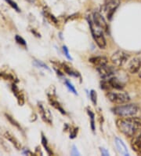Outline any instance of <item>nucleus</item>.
Segmentation results:
<instances>
[{
	"instance_id": "obj_1",
	"label": "nucleus",
	"mask_w": 141,
	"mask_h": 156,
	"mask_svg": "<svg viewBox=\"0 0 141 156\" xmlns=\"http://www.w3.org/2000/svg\"><path fill=\"white\" fill-rule=\"evenodd\" d=\"M116 126L126 136H133L141 130V118L135 116L119 118L116 121Z\"/></svg>"
},
{
	"instance_id": "obj_2",
	"label": "nucleus",
	"mask_w": 141,
	"mask_h": 156,
	"mask_svg": "<svg viewBox=\"0 0 141 156\" xmlns=\"http://www.w3.org/2000/svg\"><path fill=\"white\" fill-rule=\"evenodd\" d=\"M88 22L89 27H90L91 33H92V38L95 40L96 44L97 46L101 49H104L107 45V42H106V39L103 35V31L102 30L101 28L98 26L96 23H94L92 21V17H89Z\"/></svg>"
},
{
	"instance_id": "obj_3",
	"label": "nucleus",
	"mask_w": 141,
	"mask_h": 156,
	"mask_svg": "<svg viewBox=\"0 0 141 156\" xmlns=\"http://www.w3.org/2000/svg\"><path fill=\"white\" fill-rule=\"evenodd\" d=\"M140 109L136 104H126L118 106L113 109V112L120 118H129L136 116Z\"/></svg>"
},
{
	"instance_id": "obj_4",
	"label": "nucleus",
	"mask_w": 141,
	"mask_h": 156,
	"mask_svg": "<svg viewBox=\"0 0 141 156\" xmlns=\"http://www.w3.org/2000/svg\"><path fill=\"white\" fill-rule=\"evenodd\" d=\"M129 59V55L124 51L119 50L113 54L111 57V62L116 67H122L126 64Z\"/></svg>"
},
{
	"instance_id": "obj_5",
	"label": "nucleus",
	"mask_w": 141,
	"mask_h": 156,
	"mask_svg": "<svg viewBox=\"0 0 141 156\" xmlns=\"http://www.w3.org/2000/svg\"><path fill=\"white\" fill-rule=\"evenodd\" d=\"M107 98L111 103L115 104H123V103H128L130 100V96L128 93L120 91V92H109L107 95Z\"/></svg>"
},
{
	"instance_id": "obj_6",
	"label": "nucleus",
	"mask_w": 141,
	"mask_h": 156,
	"mask_svg": "<svg viewBox=\"0 0 141 156\" xmlns=\"http://www.w3.org/2000/svg\"><path fill=\"white\" fill-rule=\"evenodd\" d=\"M120 2L121 0H104V3L102 6V9L105 13L108 20L111 19L115 10L120 5Z\"/></svg>"
},
{
	"instance_id": "obj_7",
	"label": "nucleus",
	"mask_w": 141,
	"mask_h": 156,
	"mask_svg": "<svg viewBox=\"0 0 141 156\" xmlns=\"http://www.w3.org/2000/svg\"><path fill=\"white\" fill-rule=\"evenodd\" d=\"M92 19L94 21V23H96L98 26L101 28L103 32L108 33V25H107V21L104 19V17H103L101 13L97 11L94 12L93 14H92Z\"/></svg>"
},
{
	"instance_id": "obj_8",
	"label": "nucleus",
	"mask_w": 141,
	"mask_h": 156,
	"mask_svg": "<svg viewBox=\"0 0 141 156\" xmlns=\"http://www.w3.org/2000/svg\"><path fill=\"white\" fill-rule=\"evenodd\" d=\"M2 131H1V134L2 135V136H3L5 139L7 140L9 143H11L14 146V147H15L16 149H17V150H21V149L22 148L21 142H20L17 138H16L15 136L13 135L12 133H10V132L8 131V130L6 129H4V130L2 129Z\"/></svg>"
},
{
	"instance_id": "obj_9",
	"label": "nucleus",
	"mask_w": 141,
	"mask_h": 156,
	"mask_svg": "<svg viewBox=\"0 0 141 156\" xmlns=\"http://www.w3.org/2000/svg\"><path fill=\"white\" fill-rule=\"evenodd\" d=\"M96 69H97L98 73L103 80H107L111 76H114L115 74V69L111 66H108L107 65Z\"/></svg>"
},
{
	"instance_id": "obj_10",
	"label": "nucleus",
	"mask_w": 141,
	"mask_h": 156,
	"mask_svg": "<svg viewBox=\"0 0 141 156\" xmlns=\"http://www.w3.org/2000/svg\"><path fill=\"white\" fill-rule=\"evenodd\" d=\"M141 68V59L139 58H133L129 61L127 66V69L132 74L139 72Z\"/></svg>"
},
{
	"instance_id": "obj_11",
	"label": "nucleus",
	"mask_w": 141,
	"mask_h": 156,
	"mask_svg": "<svg viewBox=\"0 0 141 156\" xmlns=\"http://www.w3.org/2000/svg\"><path fill=\"white\" fill-rule=\"evenodd\" d=\"M39 113L41 115L42 120L46 123L52 125L53 123V119H52V114L50 111L46 107H44V105L39 103Z\"/></svg>"
},
{
	"instance_id": "obj_12",
	"label": "nucleus",
	"mask_w": 141,
	"mask_h": 156,
	"mask_svg": "<svg viewBox=\"0 0 141 156\" xmlns=\"http://www.w3.org/2000/svg\"><path fill=\"white\" fill-rule=\"evenodd\" d=\"M92 64H93L96 68L103 66L107 65L108 63V59L104 56H96V57H92L89 59Z\"/></svg>"
},
{
	"instance_id": "obj_13",
	"label": "nucleus",
	"mask_w": 141,
	"mask_h": 156,
	"mask_svg": "<svg viewBox=\"0 0 141 156\" xmlns=\"http://www.w3.org/2000/svg\"><path fill=\"white\" fill-rule=\"evenodd\" d=\"M115 145H116L118 151L121 154H123V155H129L127 147H126V144L123 143V141L122 140L119 139V138H115Z\"/></svg>"
},
{
	"instance_id": "obj_14",
	"label": "nucleus",
	"mask_w": 141,
	"mask_h": 156,
	"mask_svg": "<svg viewBox=\"0 0 141 156\" xmlns=\"http://www.w3.org/2000/svg\"><path fill=\"white\" fill-rule=\"evenodd\" d=\"M12 90H13L14 95L17 97L18 104L20 106H23L24 103H25V96H24V95L20 91V90H19V88H17V86L15 84H13L12 85Z\"/></svg>"
},
{
	"instance_id": "obj_15",
	"label": "nucleus",
	"mask_w": 141,
	"mask_h": 156,
	"mask_svg": "<svg viewBox=\"0 0 141 156\" xmlns=\"http://www.w3.org/2000/svg\"><path fill=\"white\" fill-rule=\"evenodd\" d=\"M132 147L133 148L134 151L139 152L141 150V133L134 138V140L132 142Z\"/></svg>"
},
{
	"instance_id": "obj_16",
	"label": "nucleus",
	"mask_w": 141,
	"mask_h": 156,
	"mask_svg": "<svg viewBox=\"0 0 141 156\" xmlns=\"http://www.w3.org/2000/svg\"><path fill=\"white\" fill-rule=\"evenodd\" d=\"M49 103H51V105H52V106H53L55 109L58 110V111H60L61 114H66L65 111H64V108L61 107V105H60V103H59L56 100V99H53V96H49Z\"/></svg>"
},
{
	"instance_id": "obj_17",
	"label": "nucleus",
	"mask_w": 141,
	"mask_h": 156,
	"mask_svg": "<svg viewBox=\"0 0 141 156\" xmlns=\"http://www.w3.org/2000/svg\"><path fill=\"white\" fill-rule=\"evenodd\" d=\"M63 69H64V71H65L68 75L75 76V77H77V76H79V73L75 72V71L74 70V69H72L70 66H66V65H63Z\"/></svg>"
},
{
	"instance_id": "obj_18",
	"label": "nucleus",
	"mask_w": 141,
	"mask_h": 156,
	"mask_svg": "<svg viewBox=\"0 0 141 156\" xmlns=\"http://www.w3.org/2000/svg\"><path fill=\"white\" fill-rule=\"evenodd\" d=\"M5 115H6V118H7V120L9 121V122H10V123H11L13 126H14L15 127H17V129H21V126H20V124H19L18 122H17V121H16L15 119L13 118V117H11L10 115H9V114H6Z\"/></svg>"
},
{
	"instance_id": "obj_19",
	"label": "nucleus",
	"mask_w": 141,
	"mask_h": 156,
	"mask_svg": "<svg viewBox=\"0 0 141 156\" xmlns=\"http://www.w3.org/2000/svg\"><path fill=\"white\" fill-rule=\"evenodd\" d=\"M87 113H88L89 116L90 118V120H91V128H92V130L94 131L95 130V122H94V119H95V115H94L93 113L92 112L91 110L88 109L87 110Z\"/></svg>"
},
{
	"instance_id": "obj_20",
	"label": "nucleus",
	"mask_w": 141,
	"mask_h": 156,
	"mask_svg": "<svg viewBox=\"0 0 141 156\" xmlns=\"http://www.w3.org/2000/svg\"><path fill=\"white\" fill-rule=\"evenodd\" d=\"M42 145H43V147L45 148V150H46L47 153L49 154H53V152H52V151L50 150V148L49 147V146H48V144H47V140L46 138H45L44 136H42Z\"/></svg>"
},
{
	"instance_id": "obj_21",
	"label": "nucleus",
	"mask_w": 141,
	"mask_h": 156,
	"mask_svg": "<svg viewBox=\"0 0 141 156\" xmlns=\"http://www.w3.org/2000/svg\"><path fill=\"white\" fill-rule=\"evenodd\" d=\"M90 99L94 105H96V103H97V94L94 90H91L90 91Z\"/></svg>"
},
{
	"instance_id": "obj_22",
	"label": "nucleus",
	"mask_w": 141,
	"mask_h": 156,
	"mask_svg": "<svg viewBox=\"0 0 141 156\" xmlns=\"http://www.w3.org/2000/svg\"><path fill=\"white\" fill-rule=\"evenodd\" d=\"M6 2H7V3L9 4V6H11L13 9H14L16 11H17V12L21 11V10H20V8H19L18 6H17V4L15 2H13V0H6Z\"/></svg>"
},
{
	"instance_id": "obj_23",
	"label": "nucleus",
	"mask_w": 141,
	"mask_h": 156,
	"mask_svg": "<svg viewBox=\"0 0 141 156\" xmlns=\"http://www.w3.org/2000/svg\"><path fill=\"white\" fill-rule=\"evenodd\" d=\"M65 84H66V86H67V88L69 89V91H71L72 92H73L75 95H77V91H76L75 87H74L73 84H72L71 82L68 81V80H65Z\"/></svg>"
},
{
	"instance_id": "obj_24",
	"label": "nucleus",
	"mask_w": 141,
	"mask_h": 156,
	"mask_svg": "<svg viewBox=\"0 0 141 156\" xmlns=\"http://www.w3.org/2000/svg\"><path fill=\"white\" fill-rule=\"evenodd\" d=\"M15 40L16 41H17V44H19L21 46H24V47H26L27 46V44H26V41H25L24 39L21 37V36H18V35H17V36H15Z\"/></svg>"
},
{
	"instance_id": "obj_25",
	"label": "nucleus",
	"mask_w": 141,
	"mask_h": 156,
	"mask_svg": "<svg viewBox=\"0 0 141 156\" xmlns=\"http://www.w3.org/2000/svg\"><path fill=\"white\" fill-rule=\"evenodd\" d=\"M45 15H46V17H48V18H49V20H50L52 22L54 23V24H57V22H58V21H57V20H56V17H55L52 14V13L46 12V13H45Z\"/></svg>"
},
{
	"instance_id": "obj_26",
	"label": "nucleus",
	"mask_w": 141,
	"mask_h": 156,
	"mask_svg": "<svg viewBox=\"0 0 141 156\" xmlns=\"http://www.w3.org/2000/svg\"><path fill=\"white\" fill-rule=\"evenodd\" d=\"M63 51H64V54H65L66 57L68 58V59H70V60H71V59H72V57L69 55V51H68V48H67L66 46H64V47H63Z\"/></svg>"
},
{
	"instance_id": "obj_27",
	"label": "nucleus",
	"mask_w": 141,
	"mask_h": 156,
	"mask_svg": "<svg viewBox=\"0 0 141 156\" xmlns=\"http://www.w3.org/2000/svg\"><path fill=\"white\" fill-rule=\"evenodd\" d=\"M100 151H101V153H102V154H103V155H105V156L109 155V152H108V151H107L106 149L100 148Z\"/></svg>"
},
{
	"instance_id": "obj_28",
	"label": "nucleus",
	"mask_w": 141,
	"mask_h": 156,
	"mask_svg": "<svg viewBox=\"0 0 141 156\" xmlns=\"http://www.w3.org/2000/svg\"><path fill=\"white\" fill-rule=\"evenodd\" d=\"M72 154H73V155H79V151H78V150L76 149V147H75V146L73 147V150H72Z\"/></svg>"
},
{
	"instance_id": "obj_29",
	"label": "nucleus",
	"mask_w": 141,
	"mask_h": 156,
	"mask_svg": "<svg viewBox=\"0 0 141 156\" xmlns=\"http://www.w3.org/2000/svg\"><path fill=\"white\" fill-rule=\"evenodd\" d=\"M139 77L141 78V71H140V72H139Z\"/></svg>"
},
{
	"instance_id": "obj_30",
	"label": "nucleus",
	"mask_w": 141,
	"mask_h": 156,
	"mask_svg": "<svg viewBox=\"0 0 141 156\" xmlns=\"http://www.w3.org/2000/svg\"><path fill=\"white\" fill-rule=\"evenodd\" d=\"M139 153H140V154H141V150H140V151H139Z\"/></svg>"
}]
</instances>
